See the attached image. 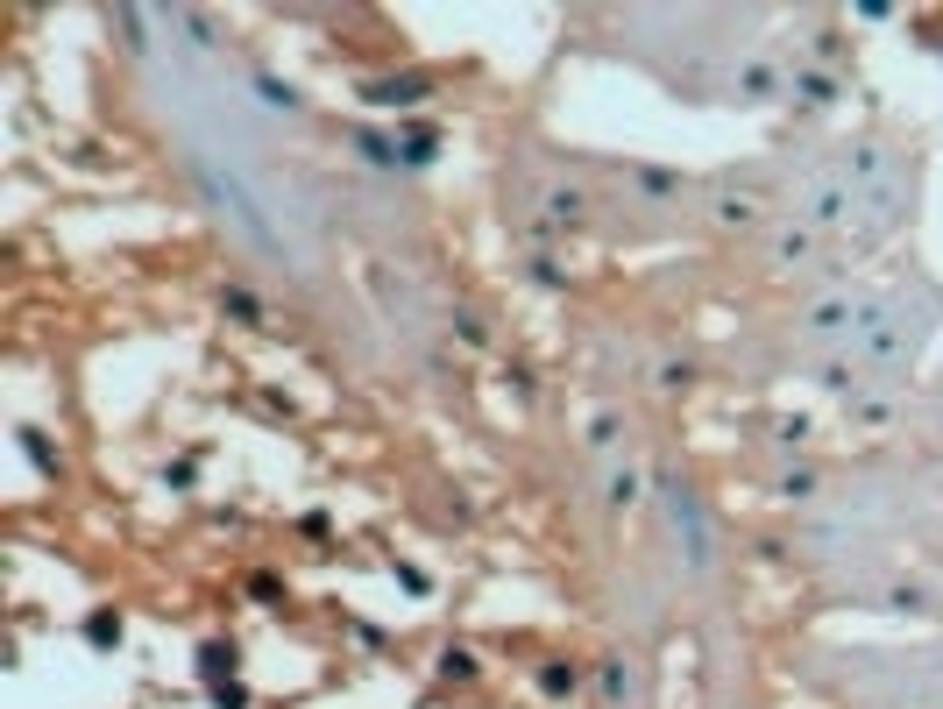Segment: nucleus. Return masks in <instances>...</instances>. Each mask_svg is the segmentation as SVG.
I'll use <instances>...</instances> for the list:
<instances>
[{
  "label": "nucleus",
  "instance_id": "obj_1",
  "mask_svg": "<svg viewBox=\"0 0 943 709\" xmlns=\"http://www.w3.org/2000/svg\"><path fill=\"white\" fill-rule=\"evenodd\" d=\"M440 674H454V681H468V674H476V660H468V653H440Z\"/></svg>",
  "mask_w": 943,
  "mask_h": 709
}]
</instances>
